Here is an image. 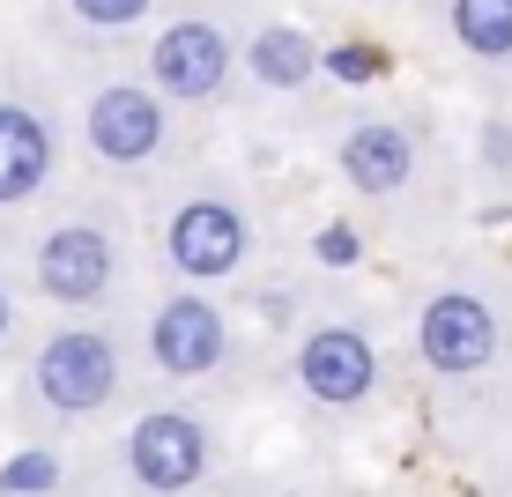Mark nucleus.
<instances>
[{"label":"nucleus","mask_w":512,"mask_h":497,"mask_svg":"<svg viewBox=\"0 0 512 497\" xmlns=\"http://www.w3.org/2000/svg\"><path fill=\"white\" fill-rule=\"evenodd\" d=\"M8 319H15V305H8V290H0V334H8Z\"/></svg>","instance_id":"a211bd4d"},{"label":"nucleus","mask_w":512,"mask_h":497,"mask_svg":"<svg viewBox=\"0 0 512 497\" xmlns=\"http://www.w3.org/2000/svg\"><path fill=\"white\" fill-rule=\"evenodd\" d=\"M141 8H149V0H75V15H82V23H104V30L134 23Z\"/></svg>","instance_id":"2eb2a0df"},{"label":"nucleus","mask_w":512,"mask_h":497,"mask_svg":"<svg viewBox=\"0 0 512 497\" xmlns=\"http://www.w3.org/2000/svg\"><path fill=\"white\" fill-rule=\"evenodd\" d=\"M490 349H498V319H490L475 297H438L423 312V364L438 371H483Z\"/></svg>","instance_id":"39448f33"},{"label":"nucleus","mask_w":512,"mask_h":497,"mask_svg":"<svg viewBox=\"0 0 512 497\" xmlns=\"http://www.w3.org/2000/svg\"><path fill=\"white\" fill-rule=\"evenodd\" d=\"M164 141V119H156V97L149 90H104L90 104V149L104 156V164H141V156Z\"/></svg>","instance_id":"0eeeda50"},{"label":"nucleus","mask_w":512,"mask_h":497,"mask_svg":"<svg viewBox=\"0 0 512 497\" xmlns=\"http://www.w3.org/2000/svg\"><path fill=\"white\" fill-rule=\"evenodd\" d=\"M327 67L342 82H372V52H357V45H342V52H327Z\"/></svg>","instance_id":"f3484780"},{"label":"nucleus","mask_w":512,"mask_h":497,"mask_svg":"<svg viewBox=\"0 0 512 497\" xmlns=\"http://www.w3.org/2000/svg\"><path fill=\"white\" fill-rule=\"evenodd\" d=\"M156 364L171 371V379H193V371H208L223 357V319L216 305H201V297H179V305L156 312Z\"/></svg>","instance_id":"1a4fd4ad"},{"label":"nucleus","mask_w":512,"mask_h":497,"mask_svg":"<svg viewBox=\"0 0 512 497\" xmlns=\"http://www.w3.org/2000/svg\"><path fill=\"white\" fill-rule=\"evenodd\" d=\"M60 483V468H52L45 453H15L8 468H0V497H45Z\"/></svg>","instance_id":"4468645a"},{"label":"nucleus","mask_w":512,"mask_h":497,"mask_svg":"<svg viewBox=\"0 0 512 497\" xmlns=\"http://www.w3.org/2000/svg\"><path fill=\"white\" fill-rule=\"evenodd\" d=\"M238 253H245V223L223 201H193L171 216V260L186 275H231Z\"/></svg>","instance_id":"6e6552de"},{"label":"nucleus","mask_w":512,"mask_h":497,"mask_svg":"<svg viewBox=\"0 0 512 497\" xmlns=\"http://www.w3.org/2000/svg\"><path fill=\"white\" fill-rule=\"evenodd\" d=\"M342 171L364 193H394L401 179H409V134L401 127H357L342 141Z\"/></svg>","instance_id":"9b49d317"},{"label":"nucleus","mask_w":512,"mask_h":497,"mask_svg":"<svg viewBox=\"0 0 512 497\" xmlns=\"http://www.w3.org/2000/svg\"><path fill=\"white\" fill-rule=\"evenodd\" d=\"M312 67H320V52L305 45V30H260L253 38V75L268 82V90H297V82L312 75Z\"/></svg>","instance_id":"f8f14e48"},{"label":"nucleus","mask_w":512,"mask_h":497,"mask_svg":"<svg viewBox=\"0 0 512 497\" xmlns=\"http://www.w3.org/2000/svg\"><path fill=\"white\" fill-rule=\"evenodd\" d=\"M297 379H305L320 401H334V408H342V401H364V394H372V379H379L372 342H364V334H349V327L312 334L305 357H297Z\"/></svg>","instance_id":"423d86ee"},{"label":"nucleus","mask_w":512,"mask_h":497,"mask_svg":"<svg viewBox=\"0 0 512 497\" xmlns=\"http://www.w3.org/2000/svg\"><path fill=\"white\" fill-rule=\"evenodd\" d=\"M127 460H134V475L149 490H186L193 475H201V460H208V438H201V423L193 416H141L134 423V438H127Z\"/></svg>","instance_id":"f03ea898"},{"label":"nucleus","mask_w":512,"mask_h":497,"mask_svg":"<svg viewBox=\"0 0 512 497\" xmlns=\"http://www.w3.org/2000/svg\"><path fill=\"white\" fill-rule=\"evenodd\" d=\"M453 30L468 52L498 60V52H512V0H453Z\"/></svg>","instance_id":"ddd939ff"},{"label":"nucleus","mask_w":512,"mask_h":497,"mask_svg":"<svg viewBox=\"0 0 512 497\" xmlns=\"http://www.w3.org/2000/svg\"><path fill=\"white\" fill-rule=\"evenodd\" d=\"M320 260L327 268H349V260H357V230H342V223L320 230Z\"/></svg>","instance_id":"dca6fc26"},{"label":"nucleus","mask_w":512,"mask_h":497,"mask_svg":"<svg viewBox=\"0 0 512 497\" xmlns=\"http://www.w3.org/2000/svg\"><path fill=\"white\" fill-rule=\"evenodd\" d=\"M45 164H52V141H45V127L23 112V104H0V208H8V201H23V193H38Z\"/></svg>","instance_id":"9d476101"},{"label":"nucleus","mask_w":512,"mask_h":497,"mask_svg":"<svg viewBox=\"0 0 512 497\" xmlns=\"http://www.w3.org/2000/svg\"><path fill=\"white\" fill-rule=\"evenodd\" d=\"M112 386H119V357H112V342L104 334H60V342H45V357H38V394L60 408V416H90V408L112 401Z\"/></svg>","instance_id":"f257e3e1"},{"label":"nucleus","mask_w":512,"mask_h":497,"mask_svg":"<svg viewBox=\"0 0 512 497\" xmlns=\"http://www.w3.org/2000/svg\"><path fill=\"white\" fill-rule=\"evenodd\" d=\"M38 282L60 305H90V297L112 282V238H104L97 223H67V230H52L45 238V253H38Z\"/></svg>","instance_id":"7ed1b4c3"},{"label":"nucleus","mask_w":512,"mask_h":497,"mask_svg":"<svg viewBox=\"0 0 512 497\" xmlns=\"http://www.w3.org/2000/svg\"><path fill=\"white\" fill-rule=\"evenodd\" d=\"M149 67H156V82H164L171 97H208L231 75V45H223L216 23H171L164 38H156Z\"/></svg>","instance_id":"20e7f679"}]
</instances>
